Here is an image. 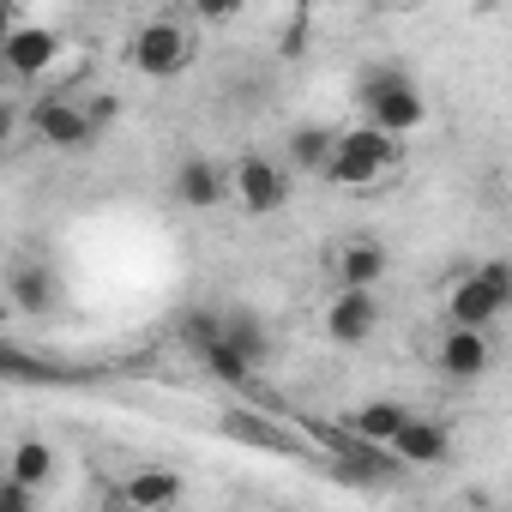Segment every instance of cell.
<instances>
[{
  "mask_svg": "<svg viewBox=\"0 0 512 512\" xmlns=\"http://www.w3.org/2000/svg\"><path fill=\"white\" fill-rule=\"evenodd\" d=\"M356 103H362L368 127H380L392 139H404V133H416L428 121V103H422V91H416V79L404 67H368L356 79Z\"/></svg>",
  "mask_w": 512,
  "mask_h": 512,
  "instance_id": "obj_1",
  "label": "cell"
},
{
  "mask_svg": "<svg viewBox=\"0 0 512 512\" xmlns=\"http://www.w3.org/2000/svg\"><path fill=\"white\" fill-rule=\"evenodd\" d=\"M506 308H512V260H482L452 290V326L464 332H488Z\"/></svg>",
  "mask_w": 512,
  "mask_h": 512,
  "instance_id": "obj_2",
  "label": "cell"
},
{
  "mask_svg": "<svg viewBox=\"0 0 512 512\" xmlns=\"http://www.w3.org/2000/svg\"><path fill=\"white\" fill-rule=\"evenodd\" d=\"M392 163H398V139H392V133H380V127H350V133H338V151H332V163H326V181H332V187H368V181H380Z\"/></svg>",
  "mask_w": 512,
  "mask_h": 512,
  "instance_id": "obj_3",
  "label": "cell"
},
{
  "mask_svg": "<svg viewBox=\"0 0 512 512\" xmlns=\"http://www.w3.org/2000/svg\"><path fill=\"white\" fill-rule=\"evenodd\" d=\"M127 61L145 73V79H175L187 61H193V37L181 19H145L127 43Z\"/></svg>",
  "mask_w": 512,
  "mask_h": 512,
  "instance_id": "obj_4",
  "label": "cell"
},
{
  "mask_svg": "<svg viewBox=\"0 0 512 512\" xmlns=\"http://www.w3.org/2000/svg\"><path fill=\"white\" fill-rule=\"evenodd\" d=\"M235 199H241V211H253V217H272V211L290 205V175H284L272 157H241V169H235Z\"/></svg>",
  "mask_w": 512,
  "mask_h": 512,
  "instance_id": "obj_5",
  "label": "cell"
},
{
  "mask_svg": "<svg viewBox=\"0 0 512 512\" xmlns=\"http://www.w3.org/2000/svg\"><path fill=\"white\" fill-rule=\"evenodd\" d=\"M31 127H37V139H43V145H55V151H85V145L97 139L91 115H85L79 103H61V97L37 103V109H31Z\"/></svg>",
  "mask_w": 512,
  "mask_h": 512,
  "instance_id": "obj_6",
  "label": "cell"
},
{
  "mask_svg": "<svg viewBox=\"0 0 512 512\" xmlns=\"http://www.w3.org/2000/svg\"><path fill=\"white\" fill-rule=\"evenodd\" d=\"M374 326H380V296H374V290H338V296H332V308H326V332H332L344 350L368 344Z\"/></svg>",
  "mask_w": 512,
  "mask_h": 512,
  "instance_id": "obj_7",
  "label": "cell"
},
{
  "mask_svg": "<svg viewBox=\"0 0 512 512\" xmlns=\"http://www.w3.org/2000/svg\"><path fill=\"white\" fill-rule=\"evenodd\" d=\"M187 211H211V205H223L229 193H235V175H223L211 157H187L181 169H175V187H169Z\"/></svg>",
  "mask_w": 512,
  "mask_h": 512,
  "instance_id": "obj_8",
  "label": "cell"
},
{
  "mask_svg": "<svg viewBox=\"0 0 512 512\" xmlns=\"http://www.w3.org/2000/svg\"><path fill=\"white\" fill-rule=\"evenodd\" d=\"M55 55H61V37H55L49 25H13V31H7V67H13L19 79L49 73Z\"/></svg>",
  "mask_w": 512,
  "mask_h": 512,
  "instance_id": "obj_9",
  "label": "cell"
},
{
  "mask_svg": "<svg viewBox=\"0 0 512 512\" xmlns=\"http://www.w3.org/2000/svg\"><path fill=\"white\" fill-rule=\"evenodd\" d=\"M440 374H446V380H482V374H488V332L452 326V332L440 338Z\"/></svg>",
  "mask_w": 512,
  "mask_h": 512,
  "instance_id": "obj_10",
  "label": "cell"
},
{
  "mask_svg": "<svg viewBox=\"0 0 512 512\" xmlns=\"http://www.w3.org/2000/svg\"><path fill=\"white\" fill-rule=\"evenodd\" d=\"M446 452H452V434H446V422H410L398 440H392V458L398 464H410V470H428V464H446Z\"/></svg>",
  "mask_w": 512,
  "mask_h": 512,
  "instance_id": "obj_11",
  "label": "cell"
},
{
  "mask_svg": "<svg viewBox=\"0 0 512 512\" xmlns=\"http://www.w3.org/2000/svg\"><path fill=\"white\" fill-rule=\"evenodd\" d=\"M121 488H127V500H133L139 512H169V506L181 500V476H175V470H163V464H145V470H133Z\"/></svg>",
  "mask_w": 512,
  "mask_h": 512,
  "instance_id": "obj_12",
  "label": "cell"
},
{
  "mask_svg": "<svg viewBox=\"0 0 512 512\" xmlns=\"http://www.w3.org/2000/svg\"><path fill=\"white\" fill-rule=\"evenodd\" d=\"M386 278V247L380 241H350L338 253V290H374Z\"/></svg>",
  "mask_w": 512,
  "mask_h": 512,
  "instance_id": "obj_13",
  "label": "cell"
},
{
  "mask_svg": "<svg viewBox=\"0 0 512 512\" xmlns=\"http://www.w3.org/2000/svg\"><path fill=\"white\" fill-rule=\"evenodd\" d=\"M410 422H416V416H410L404 404H386V398H380V404H362V410L350 416V428H356L362 440H374V446H392Z\"/></svg>",
  "mask_w": 512,
  "mask_h": 512,
  "instance_id": "obj_14",
  "label": "cell"
},
{
  "mask_svg": "<svg viewBox=\"0 0 512 512\" xmlns=\"http://www.w3.org/2000/svg\"><path fill=\"white\" fill-rule=\"evenodd\" d=\"M7 290H13V308L19 314H49L55 308V272L49 266H19L7 278Z\"/></svg>",
  "mask_w": 512,
  "mask_h": 512,
  "instance_id": "obj_15",
  "label": "cell"
},
{
  "mask_svg": "<svg viewBox=\"0 0 512 512\" xmlns=\"http://www.w3.org/2000/svg\"><path fill=\"white\" fill-rule=\"evenodd\" d=\"M332 151H338V133L332 127H296L290 133V163L296 169H314V175H326V163H332Z\"/></svg>",
  "mask_w": 512,
  "mask_h": 512,
  "instance_id": "obj_16",
  "label": "cell"
},
{
  "mask_svg": "<svg viewBox=\"0 0 512 512\" xmlns=\"http://www.w3.org/2000/svg\"><path fill=\"white\" fill-rule=\"evenodd\" d=\"M7 476L25 482V488H43V482L55 476V446H49V440H19L13 458H7Z\"/></svg>",
  "mask_w": 512,
  "mask_h": 512,
  "instance_id": "obj_17",
  "label": "cell"
},
{
  "mask_svg": "<svg viewBox=\"0 0 512 512\" xmlns=\"http://www.w3.org/2000/svg\"><path fill=\"white\" fill-rule=\"evenodd\" d=\"M175 332H181V344H187L193 356H211V350L229 338V320H223V314H211V308H193V314H181V326H175Z\"/></svg>",
  "mask_w": 512,
  "mask_h": 512,
  "instance_id": "obj_18",
  "label": "cell"
},
{
  "mask_svg": "<svg viewBox=\"0 0 512 512\" xmlns=\"http://www.w3.org/2000/svg\"><path fill=\"white\" fill-rule=\"evenodd\" d=\"M229 320V344L253 362V368H260L266 356H272V338H266V326H260V314H247V308H235V314H223Z\"/></svg>",
  "mask_w": 512,
  "mask_h": 512,
  "instance_id": "obj_19",
  "label": "cell"
},
{
  "mask_svg": "<svg viewBox=\"0 0 512 512\" xmlns=\"http://www.w3.org/2000/svg\"><path fill=\"white\" fill-rule=\"evenodd\" d=\"M223 434H229V440H247V446H272V452H284V446H290L278 422L247 416V410H229V416H223Z\"/></svg>",
  "mask_w": 512,
  "mask_h": 512,
  "instance_id": "obj_20",
  "label": "cell"
},
{
  "mask_svg": "<svg viewBox=\"0 0 512 512\" xmlns=\"http://www.w3.org/2000/svg\"><path fill=\"white\" fill-rule=\"evenodd\" d=\"M199 362H205V368H211V374H217L223 386H260V368H253V362H247V356H241V350H235L229 338H223V344H217L211 356H199Z\"/></svg>",
  "mask_w": 512,
  "mask_h": 512,
  "instance_id": "obj_21",
  "label": "cell"
},
{
  "mask_svg": "<svg viewBox=\"0 0 512 512\" xmlns=\"http://www.w3.org/2000/svg\"><path fill=\"white\" fill-rule=\"evenodd\" d=\"M0 512H37V488H25V482H0Z\"/></svg>",
  "mask_w": 512,
  "mask_h": 512,
  "instance_id": "obj_22",
  "label": "cell"
},
{
  "mask_svg": "<svg viewBox=\"0 0 512 512\" xmlns=\"http://www.w3.org/2000/svg\"><path fill=\"white\" fill-rule=\"evenodd\" d=\"M302 43H308V13H296V25H284V37H278V55H302Z\"/></svg>",
  "mask_w": 512,
  "mask_h": 512,
  "instance_id": "obj_23",
  "label": "cell"
},
{
  "mask_svg": "<svg viewBox=\"0 0 512 512\" xmlns=\"http://www.w3.org/2000/svg\"><path fill=\"white\" fill-rule=\"evenodd\" d=\"M85 115H91V127H97V133H103V127H109V121H115V115H121V103H115V97H97V103H91V109H85Z\"/></svg>",
  "mask_w": 512,
  "mask_h": 512,
  "instance_id": "obj_24",
  "label": "cell"
},
{
  "mask_svg": "<svg viewBox=\"0 0 512 512\" xmlns=\"http://www.w3.org/2000/svg\"><path fill=\"white\" fill-rule=\"evenodd\" d=\"M103 512H139V506L127 500V488H109V494H103Z\"/></svg>",
  "mask_w": 512,
  "mask_h": 512,
  "instance_id": "obj_25",
  "label": "cell"
}]
</instances>
